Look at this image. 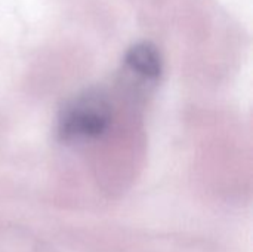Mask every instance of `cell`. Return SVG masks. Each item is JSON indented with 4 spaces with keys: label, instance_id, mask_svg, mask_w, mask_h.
I'll return each mask as SVG.
<instances>
[{
    "label": "cell",
    "instance_id": "2",
    "mask_svg": "<svg viewBox=\"0 0 253 252\" xmlns=\"http://www.w3.org/2000/svg\"><path fill=\"white\" fill-rule=\"evenodd\" d=\"M125 67L144 82H157L163 73L162 53L151 42L135 43L125 55Z\"/></svg>",
    "mask_w": 253,
    "mask_h": 252
},
{
    "label": "cell",
    "instance_id": "1",
    "mask_svg": "<svg viewBox=\"0 0 253 252\" xmlns=\"http://www.w3.org/2000/svg\"><path fill=\"white\" fill-rule=\"evenodd\" d=\"M113 120L108 95L98 88L84 89L68 98L56 120L58 137L64 143H86L104 135Z\"/></svg>",
    "mask_w": 253,
    "mask_h": 252
}]
</instances>
